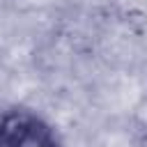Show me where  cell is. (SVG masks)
I'll return each mask as SVG.
<instances>
[{"instance_id": "6da1fadb", "label": "cell", "mask_w": 147, "mask_h": 147, "mask_svg": "<svg viewBox=\"0 0 147 147\" xmlns=\"http://www.w3.org/2000/svg\"><path fill=\"white\" fill-rule=\"evenodd\" d=\"M0 147H64L57 126L34 108L0 110Z\"/></svg>"}]
</instances>
